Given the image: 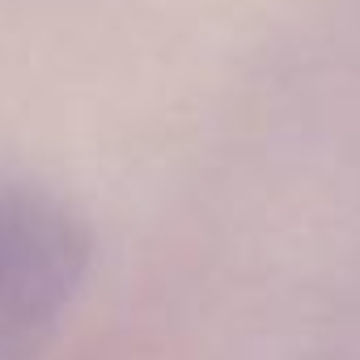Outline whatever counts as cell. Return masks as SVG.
Wrapping results in <instances>:
<instances>
[{"instance_id": "6da1fadb", "label": "cell", "mask_w": 360, "mask_h": 360, "mask_svg": "<svg viewBox=\"0 0 360 360\" xmlns=\"http://www.w3.org/2000/svg\"><path fill=\"white\" fill-rule=\"evenodd\" d=\"M94 259L89 225L34 178L0 165V360H34Z\"/></svg>"}]
</instances>
